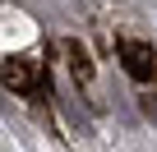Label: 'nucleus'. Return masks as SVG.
I'll list each match as a JSON object with an SVG mask.
<instances>
[{
    "instance_id": "obj_1",
    "label": "nucleus",
    "mask_w": 157,
    "mask_h": 152,
    "mask_svg": "<svg viewBox=\"0 0 157 152\" xmlns=\"http://www.w3.org/2000/svg\"><path fill=\"white\" fill-rule=\"evenodd\" d=\"M116 55H120L125 74L139 79V83H148L152 74H157V51L148 42H139V37H116Z\"/></svg>"
},
{
    "instance_id": "obj_2",
    "label": "nucleus",
    "mask_w": 157,
    "mask_h": 152,
    "mask_svg": "<svg viewBox=\"0 0 157 152\" xmlns=\"http://www.w3.org/2000/svg\"><path fill=\"white\" fill-rule=\"evenodd\" d=\"M0 83L19 97H33V92L46 88V69L33 65V60H0Z\"/></svg>"
},
{
    "instance_id": "obj_3",
    "label": "nucleus",
    "mask_w": 157,
    "mask_h": 152,
    "mask_svg": "<svg viewBox=\"0 0 157 152\" xmlns=\"http://www.w3.org/2000/svg\"><path fill=\"white\" fill-rule=\"evenodd\" d=\"M60 51H65V65H69V74H74V83H93V74H97V65H93L88 46L69 37V42H60Z\"/></svg>"
}]
</instances>
